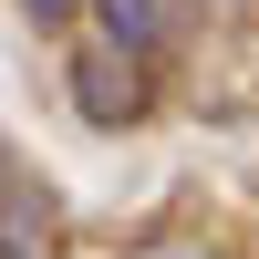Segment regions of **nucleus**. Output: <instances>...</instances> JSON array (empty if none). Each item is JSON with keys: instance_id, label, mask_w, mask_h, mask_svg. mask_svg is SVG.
I'll return each instance as SVG.
<instances>
[{"instance_id": "5", "label": "nucleus", "mask_w": 259, "mask_h": 259, "mask_svg": "<svg viewBox=\"0 0 259 259\" xmlns=\"http://www.w3.org/2000/svg\"><path fill=\"white\" fill-rule=\"evenodd\" d=\"M21 11H31L41 31H52V21H73V11H94V0H21Z\"/></svg>"}, {"instance_id": "4", "label": "nucleus", "mask_w": 259, "mask_h": 259, "mask_svg": "<svg viewBox=\"0 0 259 259\" xmlns=\"http://www.w3.org/2000/svg\"><path fill=\"white\" fill-rule=\"evenodd\" d=\"M145 259H228V249H218V239H156Z\"/></svg>"}, {"instance_id": "6", "label": "nucleus", "mask_w": 259, "mask_h": 259, "mask_svg": "<svg viewBox=\"0 0 259 259\" xmlns=\"http://www.w3.org/2000/svg\"><path fill=\"white\" fill-rule=\"evenodd\" d=\"M239 11H259V0H239Z\"/></svg>"}, {"instance_id": "3", "label": "nucleus", "mask_w": 259, "mask_h": 259, "mask_svg": "<svg viewBox=\"0 0 259 259\" xmlns=\"http://www.w3.org/2000/svg\"><path fill=\"white\" fill-rule=\"evenodd\" d=\"M187 21H197V0H94V31L104 41H124V52H177L187 41Z\"/></svg>"}, {"instance_id": "1", "label": "nucleus", "mask_w": 259, "mask_h": 259, "mask_svg": "<svg viewBox=\"0 0 259 259\" xmlns=\"http://www.w3.org/2000/svg\"><path fill=\"white\" fill-rule=\"evenodd\" d=\"M62 94H73V114L94 124V135H124V124L156 114V62L124 52V41H104V31H83L73 52H62Z\"/></svg>"}, {"instance_id": "2", "label": "nucleus", "mask_w": 259, "mask_h": 259, "mask_svg": "<svg viewBox=\"0 0 259 259\" xmlns=\"http://www.w3.org/2000/svg\"><path fill=\"white\" fill-rule=\"evenodd\" d=\"M52 249V187L0 145V259H41Z\"/></svg>"}]
</instances>
